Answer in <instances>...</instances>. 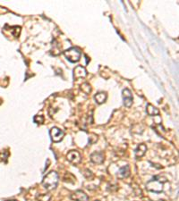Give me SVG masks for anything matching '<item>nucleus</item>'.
Segmentation results:
<instances>
[{"label":"nucleus","mask_w":179,"mask_h":201,"mask_svg":"<svg viewBox=\"0 0 179 201\" xmlns=\"http://www.w3.org/2000/svg\"><path fill=\"white\" fill-rule=\"evenodd\" d=\"M167 182V179L161 176H155L147 182L146 189L149 191L154 192V193H160L163 191V185Z\"/></svg>","instance_id":"nucleus-1"},{"label":"nucleus","mask_w":179,"mask_h":201,"mask_svg":"<svg viewBox=\"0 0 179 201\" xmlns=\"http://www.w3.org/2000/svg\"><path fill=\"white\" fill-rule=\"evenodd\" d=\"M58 180H59L58 173L55 171H51L43 178L42 185L47 190H52L57 188L58 184Z\"/></svg>","instance_id":"nucleus-2"},{"label":"nucleus","mask_w":179,"mask_h":201,"mask_svg":"<svg viewBox=\"0 0 179 201\" xmlns=\"http://www.w3.org/2000/svg\"><path fill=\"white\" fill-rule=\"evenodd\" d=\"M64 55L71 62V63H76L81 58V51L76 47H71L64 52Z\"/></svg>","instance_id":"nucleus-3"},{"label":"nucleus","mask_w":179,"mask_h":201,"mask_svg":"<svg viewBox=\"0 0 179 201\" xmlns=\"http://www.w3.org/2000/svg\"><path fill=\"white\" fill-rule=\"evenodd\" d=\"M49 134H50V138L53 142H59L63 139L65 132L62 130H60L57 127H54L50 130Z\"/></svg>","instance_id":"nucleus-4"},{"label":"nucleus","mask_w":179,"mask_h":201,"mask_svg":"<svg viewBox=\"0 0 179 201\" xmlns=\"http://www.w3.org/2000/svg\"><path fill=\"white\" fill-rule=\"evenodd\" d=\"M66 158L69 162H71L73 165H77V164L81 163V161H82V157H81L80 153L76 150L69 151L68 154L66 155Z\"/></svg>","instance_id":"nucleus-5"},{"label":"nucleus","mask_w":179,"mask_h":201,"mask_svg":"<svg viewBox=\"0 0 179 201\" xmlns=\"http://www.w3.org/2000/svg\"><path fill=\"white\" fill-rule=\"evenodd\" d=\"M123 99H124V105L126 107H131L133 105V94L128 89H125L122 92Z\"/></svg>","instance_id":"nucleus-6"},{"label":"nucleus","mask_w":179,"mask_h":201,"mask_svg":"<svg viewBox=\"0 0 179 201\" xmlns=\"http://www.w3.org/2000/svg\"><path fill=\"white\" fill-rule=\"evenodd\" d=\"M71 199L75 201H89V197L82 190H76L71 195Z\"/></svg>","instance_id":"nucleus-7"},{"label":"nucleus","mask_w":179,"mask_h":201,"mask_svg":"<svg viewBox=\"0 0 179 201\" xmlns=\"http://www.w3.org/2000/svg\"><path fill=\"white\" fill-rule=\"evenodd\" d=\"M87 76V71L85 70L84 67L82 65H78L74 68L73 70V77L75 79H81V78H85Z\"/></svg>","instance_id":"nucleus-8"},{"label":"nucleus","mask_w":179,"mask_h":201,"mask_svg":"<svg viewBox=\"0 0 179 201\" xmlns=\"http://www.w3.org/2000/svg\"><path fill=\"white\" fill-rule=\"evenodd\" d=\"M91 160L94 164H102L104 162V154L102 152H94L91 155Z\"/></svg>","instance_id":"nucleus-9"},{"label":"nucleus","mask_w":179,"mask_h":201,"mask_svg":"<svg viewBox=\"0 0 179 201\" xmlns=\"http://www.w3.org/2000/svg\"><path fill=\"white\" fill-rule=\"evenodd\" d=\"M130 175V167L129 166H125L123 167H121L118 171V174L117 176L121 179H124V178H127L128 176Z\"/></svg>","instance_id":"nucleus-10"},{"label":"nucleus","mask_w":179,"mask_h":201,"mask_svg":"<svg viewBox=\"0 0 179 201\" xmlns=\"http://www.w3.org/2000/svg\"><path fill=\"white\" fill-rule=\"evenodd\" d=\"M146 151H147V146L145 144H140L134 151L135 157H142L145 155Z\"/></svg>","instance_id":"nucleus-11"},{"label":"nucleus","mask_w":179,"mask_h":201,"mask_svg":"<svg viewBox=\"0 0 179 201\" xmlns=\"http://www.w3.org/2000/svg\"><path fill=\"white\" fill-rule=\"evenodd\" d=\"M147 114L150 116H154V115H158L159 114V111L157 107H155L154 105H152L151 104H148L147 105V108H146Z\"/></svg>","instance_id":"nucleus-12"},{"label":"nucleus","mask_w":179,"mask_h":201,"mask_svg":"<svg viewBox=\"0 0 179 201\" xmlns=\"http://www.w3.org/2000/svg\"><path fill=\"white\" fill-rule=\"evenodd\" d=\"M107 93L106 92H99L98 94H96L95 95V97H94V99H95V100L96 102L98 103V104H103L105 101L107 100Z\"/></svg>","instance_id":"nucleus-13"},{"label":"nucleus","mask_w":179,"mask_h":201,"mask_svg":"<svg viewBox=\"0 0 179 201\" xmlns=\"http://www.w3.org/2000/svg\"><path fill=\"white\" fill-rule=\"evenodd\" d=\"M39 201H49L51 199V195L50 194H39L37 197Z\"/></svg>","instance_id":"nucleus-14"},{"label":"nucleus","mask_w":179,"mask_h":201,"mask_svg":"<svg viewBox=\"0 0 179 201\" xmlns=\"http://www.w3.org/2000/svg\"><path fill=\"white\" fill-rule=\"evenodd\" d=\"M81 89H82V90L83 91V92H85V93H90L91 91V86H90V84L89 83H82V86H81Z\"/></svg>","instance_id":"nucleus-15"},{"label":"nucleus","mask_w":179,"mask_h":201,"mask_svg":"<svg viewBox=\"0 0 179 201\" xmlns=\"http://www.w3.org/2000/svg\"><path fill=\"white\" fill-rule=\"evenodd\" d=\"M34 120V123H36L37 124H42L44 123V116L43 115H36L33 118Z\"/></svg>","instance_id":"nucleus-16"},{"label":"nucleus","mask_w":179,"mask_h":201,"mask_svg":"<svg viewBox=\"0 0 179 201\" xmlns=\"http://www.w3.org/2000/svg\"><path fill=\"white\" fill-rule=\"evenodd\" d=\"M8 156H9V153L7 152V151H4V152H1L0 153V157H2L1 159H0V161H6V159H7V157H8Z\"/></svg>","instance_id":"nucleus-17"},{"label":"nucleus","mask_w":179,"mask_h":201,"mask_svg":"<svg viewBox=\"0 0 179 201\" xmlns=\"http://www.w3.org/2000/svg\"><path fill=\"white\" fill-rule=\"evenodd\" d=\"M6 201H17V200H6Z\"/></svg>","instance_id":"nucleus-18"},{"label":"nucleus","mask_w":179,"mask_h":201,"mask_svg":"<svg viewBox=\"0 0 179 201\" xmlns=\"http://www.w3.org/2000/svg\"><path fill=\"white\" fill-rule=\"evenodd\" d=\"M95 201H99V200H95Z\"/></svg>","instance_id":"nucleus-19"}]
</instances>
